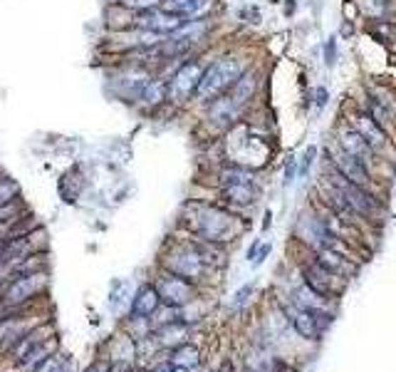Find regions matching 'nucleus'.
Returning a JSON list of instances; mask_svg holds the SVG:
<instances>
[{
    "label": "nucleus",
    "mask_w": 396,
    "mask_h": 372,
    "mask_svg": "<svg viewBox=\"0 0 396 372\" xmlns=\"http://www.w3.org/2000/svg\"><path fill=\"white\" fill-rule=\"evenodd\" d=\"M362 32H364L369 40L379 42L391 48L396 42V20H376V23H362Z\"/></svg>",
    "instance_id": "22"
},
{
    "label": "nucleus",
    "mask_w": 396,
    "mask_h": 372,
    "mask_svg": "<svg viewBox=\"0 0 396 372\" xmlns=\"http://www.w3.org/2000/svg\"><path fill=\"white\" fill-rule=\"evenodd\" d=\"M272 229V211L265 209V214H263V224H260V231L263 233H268V231Z\"/></svg>",
    "instance_id": "40"
},
{
    "label": "nucleus",
    "mask_w": 396,
    "mask_h": 372,
    "mask_svg": "<svg viewBox=\"0 0 396 372\" xmlns=\"http://www.w3.org/2000/svg\"><path fill=\"white\" fill-rule=\"evenodd\" d=\"M280 8H282V18H285V20H295L300 8H303V0H282Z\"/></svg>",
    "instance_id": "36"
},
{
    "label": "nucleus",
    "mask_w": 396,
    "mask_h": 372,
    "mask_svg": "<svg viewBox=\"0 0 396 372\" xmlns=\"http://www.w3.org/2000/svg\"><path fill=\"white\" fill-rule=\"evenodd\" d=\"M32 331V323L22 315H13V318L0 320V347L3 350H13L27 333Z\"/></svg>",
    "instance_id": "16"
},
{
    "label": "nucleus",
    "mask_w": 396,
    "mask_h": 372,
    "mask_svg": "<svg viewBox=\"0 0 396 372\" xmlns=\"http://www.w3.org/2000/svg\"><path fill=\"white\" fill-rule=\"evenodd\" d=\"M211 3L213 0H164L161 8L173 15H181L183 20H191V18H204Z\"/></svg>",
    "instance_id": "20"
},
{
    "label": "nucleus",
    "mask_w": 396,
    "mask_h": 372,
    "mask_svg": "<svg viewBox=\"0 0 396 372\" xmlns=\"http://www.w3.org/2000/svg\"><path fill=\"white\" fill-rule=\"evenodd\" d=\"M339 37L337 32H332V35L322 37V55H319V63H322L324 72H334V70L339 68V63H342V50H339Z\"/></svg>",
    "instance_id": "24"
},
{
    "label": "nucleus",
    "mask_w": 396,
    "mask_h": 372,
    "mask_svg": "<svg viewBox=\"0 0 396 372\" xmlns=\"http://www.w3.org/2000/svg\"><path fill=\"white\" fill-rule=\"evenodd\" d=\"M270 253H272V241H263L260 248H258V253H256V258H253V263H251L253 271H258V268L270 258Z\"/></svg>",
    "instance_id": "35"
},
{
    "label": "nucleus",
    "mask_w": 396,
    "mask_h": 372,
    "mask_svg": "<svg viewBox=\"0 0 396 372\" xmlns=\"http://www.w3.org/2000/svg\"><path fill=\"white\" fill-rule=\"evenodd\" d=\"M263 372H300V365H297L292 357H285V355H280V352H275V355H270V360H268Z\"/></svg>",
    "instance_id": "29"
},
{
    "label": "nucleus",
    "mask_w": 396,
    "mask_h": 372,
    "mask_svg": "<svg viewBox=\"0 0 396 372\" xmlns=\"http://www.w3.org/2000/svg\"><path fill=\"white\" fill-rule=\"evenodd\" d=\"M342 18H344V20L362 23V18H359V8H357L355 0H342Z\"/></svg>",
    "instance_id": "37"
},
{
    "label": "nucleus",
    "mask_w": 396,
    "mask_h": 372,
    "mask_svg": "<svg viewBox=\"0 0 396 372\" xmlns=\"http://www.w3.org/2000/svg\"><path fill=\"white\" fill-rule=\"evenodd\" d=\"M303 6H308L310 20H312L315 30H322V13H324V0H305Z\"/></svg>",
    "instance_id": "33"
},
{
    "label": "nucleus",
    "mask_w": 396,
    "mask_h": 372,
    "mask_svg": "<svg viewBox=\"0 0 396 372\" xmlns=\"http://www.w3.org/2000/svg\"><path fill=\"white\" fill-rule=\"evenodd\" d=\"M50 333H53V325H47V328H45V325H37V328H32V331L27 333V335L22 338L15 347H13V352H15V360H20V357H25L30 350H35L37 345H42V342H47L50 338H55V335H50Z\"/></svg>",
    "instance_id": "23"
},
{
    "label": "nucleus",
    "mask_w": 396,
    "mask_h": 372,
    "mask_svg": "<svg viewBox=\"0 0 396 372\" xmlns=\"http://www.w3.org/2000/svg\"><path fill=\"white\" fill-rule=\"evenodd\" d=\"M18 216H22V204H20V199L11 201V204H6V206H0V224H13V221H15Z\"/></svg>",
    "instance_id": "34"
},
{
    "label": "nucleus",
    "mask_w": 396,
    "mask_h": 372,
    "mask_svg": "<svg viewBox=\"0 0 396 372\" xmlns=\"http://www.w3.org/2000/svg\"><path fill=\"white\" fill-rule=\"evenodd\" d=\"M20 196V184L13 179H0V206L11 204Z\"/></svg>",
    "instance_id": "31"
},
{
    "label": "nucleus",
    "mask_w": 396,
    "mask_h": 372,
    "mask_svg": "<svg viewBox=\"0 0 396 372\" xmlns=\"http://www.w3.org/2000/svg\"><path fill=\"white\" fill-rule=\"evenodd\" d=\"M164 105H169V79L161 77V75H154V77L146 82V87L141 89L139 107L154 112Z\"/></svg>",
    "instance_id": "17"
},
{
    "label": "nucleus",
    "mask_w": 396,
    "mask_h": 372,
    "mask_svg": "<svg viewBox=\"0 0 396 372\" xmlns=\"http://www.w3.org/2000/svg\"><path fill=\"white\" fill-rule=\"evenodd\" d=\"M112 362L107 360V357H102V360H94L89 367H84V372H110Z\"/></svg>",
    "instance_id": "38"
},
{
    "label": "nucleus",
    "mask_w": 396,
    "mask_h": 372,
    "mask_svg": "<svg viewBox=\"0 0 396 372\" xmlns=\"http://www.w3.org/2000/svg\"><path fill=\"white\" fill-rule=\"evenodd\" d=\"M171 372H191V370H186V367H176V365H173V367H171Z\"/></svg>",
    "instance_id": "43"
},
{
    "label": "nucleus",
    "mask_w": 396,
    "mask_h": 372,
    "mask_svg": "<svg viewBox=\"0 0 396 372\" xmlns=\"http://www.w3.org/2000/svg\"><path fill=\"white\" fill-rule=\"evenodd\" d=\"M55 350H58V338H50L47 342H42V345H37L35 350L27 352L25 357H20V360H18V365H20V367H27V370H35V367L40 365L42 360H47V357L58 355Z\"/></svg>",
    "instance_id": "25"
},
{
    "label": "nucleus",
    "mask_w": 396,
    "mask_h": 372,
    "mask_svg": "<svg viewBox=\"0 0 396 372\" xmlns=\"http://www.w3.org/2000/svg\"><path fill=\"white\" fill-rule=\"evenodd\" d=\"M251 65H253L251 58H245V55L238 53H223V55H216L213 60H206V68L204 75H201V82H198L193 102H198V105L204 107L209 102H213L216 97L225 95L235 84V79L251 68Z\"/></svg>",
    "instance_id": "3"
},
{
    "label": "nucleus",
    "mask_w": 396,
    "mask_h": 372,
    "mask_svg": "<svg viewBox=\"0 0 396 372\" xmlns=\"http://www.w3.org/2000/svg\"><path fill=\"white\" fill-rule=\"evenodd\" d=\"M329 102H332V89H329L324 82L315 84L312 87V112H315V117H322L324 110L329 107Z\"/></svg>",
    "instance_id": "28"
},
{
    "label": "nucleus",
    "mask_w": 396,
    "mask_h": 372,
    "mask_svg": "<svg viewBox=\"0 0 396 372\" xmlns=\"http://www.w3.org/2000/svg\"><path fill=\"white\" fill-rule=\"evenodd\" d=\"M154 286H157L159 295H161V303L173 305V308H183L191 300H196L201 295V286H196L193 281L176 276V273H169L159 268V276L154 278Z\"/></svg>",
    "instance_id": "11"
},
{
    "label": "nucleus",
    "mask_w": 396,
    "mask_h": 372,
    "mask_svg": "<svg viewBox=\"0 0 396 372\" xmlns=\"http://www.w3.org/2000/svg\"><path fill=\"white\" fill-rule=\"evenodd\" d=\"M159 268L169 273H176V276L186 278V281H193V283L201 286V288H204L206 278L216 273L206 266V261L201 258L196 243H193V238L188 236V233H186V238H171V241H169L166 251L159 258Z\"/></svg>",
    "instance_id": "4"
},
{
    "label": "nucleus",
    "mask_w": 396,
    "mask_h": 372,
    "mask_svg": "<svg viewBox=\"0 0 396 372\" xmlns=\"http://www.w3.org/2000/svg\"><path fill=\"white\" fill-rule=\"evenodd\" d=\"M169 360H171V365H176V367L196 370L198 365H204V352H201V347H198L193 340H186L183 345L173 347V350L169 352Z\"/></svg>",
    "instance_id": "21"
},
{
    "label": "nucleus",
    "mask_w": 396,
    "mask_h": 372,
    "mask_svg": "<svg viewBox=\"0 0 396 372\" xmlns=\"http://www.w3.org/2000/svg\"><path fill=\"white\" fill-rule=\"evenodd\" d=\"M290 241L300 243L303 248H308L310 253H317L319 248L327 246H337L342 238L329 229L327 219L319 211V206L315 201L305 204L303 209L295 214V221H292L290 229Z\"/></svg>",
    "instance_id": "5"
},
{
    "label": "nucleus",
    "mask_w": 396,
    "mask_h": 372,
    "mask_svg": "<svg viewBox=\"0 0 396 372\" xmlns=\"http://www.w3.org/2000/svg\"><path fill=\"white\" fill-rule=\"evenodd\" d=\"M3 283H6V278H3V273H0V288H3Z\"/></svg>",
    "instance_id": "45"
},
{
    "label": "nucleus",
    "mask_w": 396,
    "mask_h": 372,
    "mask_svg": "<svg viewBox=\"0 0 396 372\" xmlns=\"http://www.w3.org/2000/svg\"><path fill=\"white\" fill-rule=\"evenodd\" d=\"M181 224L186 226V233H191V236L209 243H218L225 248L248 231V219L230 211L220 201H186Z\"/></svg>",
    "instance_id": "1"
},
{
    "label": "nucleus",
    "mask_w": 396,
    "mask_h": 372,
    "mask_svg": "<svg viewBox=\"0 0 396 372\" xmlns=\"http://www.w3.org/2000/svg\"><path fill=\"white\" fill-rule=\"evenodd\" d=\"M235 15H238L240 23H248V25H260L263 23V11H260V6H256V3H248V6L238 8Z\"/></svg>",
    "instance_id": "30"
},
{
    "label": "nucleus",
    "mask_w": 396,
    "mask_h": 372,
    "mask_svg": "<svg viewBox=\"0 0 396 372\" xmlns=\"http://www.w3.org/2000/svg\"><path fill=\"white\" fill-rule=\"evenodd\" d=\"M317 177L332 184L334 189L339 191V196H342L344 204L350 206L352 214L359 216L367 226H371V229H381V226H384L386 211H389L384 196L374 194V191H369V189H362V186H357L355 181H350L347 177H342V174L334 169V164L329 162L327 157H322V154H319Z\"/></svg>",
    "instance_id": "2"
},
{
    "label": "nucleus",
    "mask_w": 396,
    "mask_h": 372,
    "mask_svg": "<svg viewBox=\"0 0 396 372\" xmlns=\"http://www.w3.org/2000/svg\"><path fill=\"white\" fill-rule=\"evenodd\" d=\"M339 117L350 122V124L355 127V129L359 132L362 136H364V142L369 144V147L374 149L379 157L389 159V152H394V149H396L394 136H391L389 132L384 129V127L376 124L374 117H371L362 105H357L355 100H350V105H342V112H339Z\"/></svg>",
    "instance_id": "6"
},
{
    "label": "nucleus",
    "mask_w": 396,
    "mask_h": 372,
    "mask_svg": "<svg viewBox=\"0 0 396 372\" xmlns=\"http://www.w3.org/2000/svg\"><path fill=\"white\" fill-rule=\"evenodd\" d=\"M282 191H290L297 186V154L287 152L285 159H282V179H280Z\"/></svg>",
    "instance_id": "26"
},
{
    "label": "nucleus",
    "mask_w": 396,
    "mask_h": 372,
    "mask_svg": "<svg viewBox=\"0 0 396 372\" xmlns=\"http://www.w3.org/2000/svg\"><path fill=\"white\" fill-rule=\"evenodd\" d=\"M319 164V144H308V147L303 149V152L297 154V189H300V194H305L310 186V177H312V172L317 169Z\"/></svg>",
    "instance_id": "19"
},
{
    "label": "nucleus",
    "mask_w": 396,
    "mask_h": 372,
    "mask_svg": "<svg viewBox=\"0 0 396 372\" xmlns=\"http://www.w3.org/2000/svg\"><path fill=\"white\" fill-rule=\"evenodd\" d=\"M53 372H72V367H70V365H65L62 360H58V365L53 367Z\"/></svg>",
    "instance_id": "42"
},
{
    "label": "nucleus",
    "mask_w": 396,
    "mask_h": 372,
    "mask_svg": "<svg viewBox=\"0 0 396 372\" xmlns=\"http://www.w3.org/2000/svg\"><path fill=\"white\" fill-rule=\"evenodd\" d=\"M260 243H263V238H253V243L248 246V251H245V258H248V263H253V258H256V253H258V248H260Z\"/></svg>",
    "instance_id": "39"
},
{
    "label": "nucleus",
    "mask_w": 396,
    "mask_h": 372,
    "mask_svg": "<svg viewBox=\"0 0 396 372\" xmlns=\"http://www.w3.org/2000/svg\"><path fill=\"white\" fill-rule=\"evenodd\" d=\"M204 68L206 60H201V55H191L169 75V105H191L193 97H196L198 82H201V75H204Z\"/></svg>",
    "instance_id": "7"
},
{
    "label": "nucleus",
    "mask_w": 396,
    "mask_h": 372,
    "mask_svg": "<svg viewBox=\"0 0 396 372\" xmlns=\"http://www.w3.org/2000/svg\"><path fill=\"white\" fill-rule=\"evenodd\" d=\"M216 191H218V199L216 201L228 206L235 214L251 219L253 209L265 196V184L260 179V181H253V184H230V186H223V189H216Z\"/></svg>",
    "instance_id": "10"
},
{
    "label": "nucleus",
    "mask_w": 396,
    "mask_h": 372,
    "mask_svg": "<svg viewBox=\"0 0 396 372\" xmlns=\"http://www.w3.org/2000/svg\"><path fill=\"white\" fill-rule=\"evenodd\" d=\"M191 333H193L191 325H186L183 320H173V323H166V325H161V328L154 331V340L159 342L161 350L171 352L173 347H178V345H183L186 340H191Z\"/></svg>",
    "instance_id": "15"
},
{
    "label": "nucleus",
    "mask_w": 396,
    "mask_h": 372,
    "mask_svg": "<svg viewBox=\"0 0 396 372\" xmlns=\"http://www.w3.org/2000/svg\"><path fill=\"white\" fill-rule=\"evenodd\" d=\"M362 23L396 20V0H355Z\"/></svg>",
    "instance_id": "18"
},
{
    "label": "nucleus",
    "mask_w": 396,
    "mask_h": 372,
    "mask_svg": "<svg viewBox=\"0 0 396 372\" xmlns=\"http://www.w3.org/2000/svg\"><path fill=\"white\" fill-rule=\"evenodd\" d=\"M204 112H206V124H209L216 134H228L233 127H238L240 122L245 120V112L230 100L228 92L216 97L209 105H204Z\"/></svg>",
    "instance_id": "12"
},
{
    "label": "nucleus",
    "mask_w": 396,
    "mask_h": 372,
    "mask_svg": "<svg viewBox=\"0 0 396 372\" xmlns=\"http://www.w3.org/2000/svg\"><path fill=\"white\" fill-rule=\"evenodd\" d=\"M295 268H297V278L303 281L305 286H310L317 293L327 295V298H342L344 290H347V281L334 273H329L327 268H322L317 263V258L312 253H305L303 258H295Z\"/></svg>",
    "instance_id": "8"
},
{
    "label": "nucleus",
    "mask_w": 396,
    "mask_h": 372,
    "mask_svg": "<svg viewBox=\"0 0 396 372\" xmlns=\"http://www.w3.org/2000/svg\"><path fill=\"white\" fill-rule=\"evenodd\" d=\"M362 32V25L359 23H355V20H339V27H337V37L339 40H344V42H350V40H355L357 35Z\"/></svg>",
    "instance_id": "32"
},
{
    "label": "nucleus",
    "mask_w": 396,
    "mask_h": 372,
    "mask_svg": "<svg viewBox=\"0 0 396 372\" xmlns=\"http://www.w3.org/2000/svg\"><path fill=\"white\" fill-rule=\"evenodd\" d=\"M263 79H265V75H263V68L260 65L253 63L251 68L245 70L243 75H240L238 79H235V84L228 89L230 100L235 102V105L240 107V110L245 112V117L251 115L253 105L258 102V97H260L263 92Z\"/></svg>",
    "instance_id": "13"
},
{
    "label": "nucleus",
    "mask_w": 396,
    "mask_h": 372,
    "mask_svg": "<svg viewBox=\"0 0 396 372\" xmlns=\"http://www.w3.org/2000/svg\"><path fill=\"white\" fill-rule=\"evenodd\" d=\"M11 238V224H0V246Z\"/></svg>",
    "instance_id": "41"
},
{
    "label": "nucleus",
    "mask_w": 396,
    "mask_h": 372,
    "mask_svg": "<svg viewBox=\"0 0 396 372\" xmlns=\"http://www.w3.org/2000/svg\"><path fill=\"white\" fill-rule=\"evenodd\" d=\"M159 308H161V295H159L154 281H149V283H141L136 288V293L131 295L129 315H134V318H152Z\"/></svg>",
    "instance_id": "14"
},
{
    "label": "nucleus",
    "mask_w": 396,
    "mask_h": 372,
    "mask_svg": "<svg viewBox=\"0 0 396 372\" xmlns=\"http://www.w3.org/2000/svg\"><path fill=\"white\" fill-rule=\"evenodd\" d=\"M136 372H154L152 367H141V370H136Z\"/></svg>",
    "instance_id": "44"
},
{
    "label": "nucleus",
    "mask_w": 396,
    "mask_h": 372,
    "mask_svg": "<svg viewBox=\"0 0 396 372\" xmlns=\"http://www.w3.org/2000/svg\"><path fill=\"white\" fill-rule=\"evenodd\" d=\"M253 295H256V283H253V281L251 283H243L233 293V298H230V310H233V313H243V310L251 305Z\"/></svg>",
    "instance_id": "27"
},
{
    "label": "nucleus",
    "mask_w": 396,
    "mask_h": 372,
    "mask_svg": "<svg viewBox=\"0 0 396 372\" xmlns=\"http://www.w3.org/2000/svg\"><path fill=\"white\" fill-rule=\"evenodd\" d=\"M8 286L3 290V305L0 308H22L25 303L35 300L47 288V273L35 271L25 276H8Z\"/></svg>",
    "instance_id": "9"
}]
</instances>
